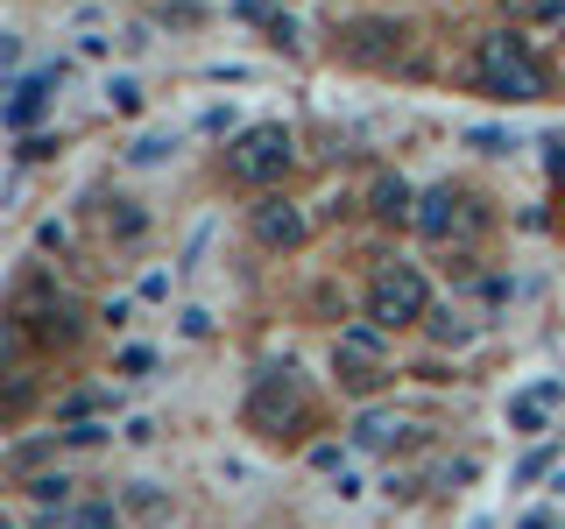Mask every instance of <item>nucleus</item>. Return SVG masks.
I'll return each instance as SVG.
<instances>
[{
  "mask_svg": "<svg viewBox=\"0 0 565 529\" xmlns=\"http://www.w3.org/2000/svg\"><path fill=\"white\" fill-rule=\"evenodd\" d=\"M473 85H481L488 99H509V106L544 99V71H537V57H530V43L516 29L481 35V50H473Z\"/></svg>",
  "mask_w": 565,
  "mask_h": 529,
  "instance_id": "f257e3e1",
  "label": "nucleus"
},
{
  "mask_svg": "<svg viewBox=\"0 0 565 529\" xmlns=\"http://www.w3.org/2000/svg\"><path fill=\"white\" fill-rule=\"evenodd\" d=\"M297 163V134L282 128V120H255V128H241L226 141V176H234L241 191H269L282 184Z\"/></svg>",
  "mask_w": 565,
  "mask_h": 529,
  "instance_id": "f03ea898",
  "label": "nucleus"
},
{
  "mask_svg": "<svg viewBox=\"0 0 565 529\" xmlns=\"http://www.w3.org/2000/svg\"><path fill=\"white\" fill-rule=\"evenodd\" d=\"M367 317L382 332H403V325H424L431 317V282H424L417 261H382L367 276Z\"/></svg>",
  "mask_w": 565,
  "mask_h": 529,
  "instance_id": "7ed1b4c3",
  "label": "nucleus"
},
{
  "mask_svg": "<svg viewBox=\"0 0 565 529\" xmlns=\"http://www.w3.org/2000/svg\"><path fill=\"white\" fill-rule=\"evenodd\" d=\"M311 402H305V375H297L290 360L282 367H262L255 388H247V431L262 438H282V431H305Z\"/></svg>",
  "mask_w": 565,
  "mask_h": 529,
  "instance_id": "20e7f679",
  "label": "nucleus"
},
{
  "mask_svg": "<svg viewBox=\"0 0 565 529\" xmlns=\"http://www.w3.org/2000/svg\"><path fill=\"white\" fill-rule=\"evenodd\" d=\"M14 332H22V339H35V346H71V339L85 332V311L35 276V282H22V290H14Z\"/></svg>",
  "mask_w": 565,
  "mask_h": 529,
  "instance_id": "39448f33",
  "label": "nucleus"
},
{
  "mask_svg": "<svg viewBox=\"0 0 565 529\" xmlns=\"http://www.w3.org/2000/svg\"><path fill=\"white\" fill-rule=\"evenodd\" d=\"M332 367H340V388H353V396H375V388L388 381V346H382L375 317H367V325H340Z\"/></svg>",
  "mask_w": 565,
  "mask_h": 529,
  "instance_id": "423d86ee",
  "label": "nucleus"
},
{
  "mask_svg": "<svg viewBox=\"0 0 565 529\" xmlns=\"http://www.w3.org/2000/svg\"><path fill=\"white\" fill-rule=\"evenodd\" d=\"M488 226V212L473 191H452V184H438V191H424L417 198V234L424 240H473Z\"/></svg>",
  "mask_w": 565,
  "mask_h": 529,
  "instance_id": "0eeeda50",
  "label": "nucleus"
},
{
  "mask_svg": "<svg viewBox=\"0 0 565 529\" xmlns=\"http://www.w3.org/2000/svg\"><path fill=\"white\" fill-rule=\"evenodd\" d=\"M340 50L353 64H396L403 50H411V22H388V14H361V22H347V35H340Z\"/></svg>",
  "mask_w": 565,
  "mask_h": 529,
  "instance_id": "6e6552de",
  "label": "nucleus"
},
{
  "mask_svg": "<svg viewBox=\"0 0 565 529\" xmlns=\"http://www.w3.org/2000/svg\"><path fill=\"white\" fill-rule=\"evenodd\" d=\"M255 240L269 247V255H297V247L311 240V219H305V205H290V198H269V205H255Z\"/></svg>",
  "mask_w": 565,
  "mask_h": 529,
  "instance_id": "1a4fd4ad",
  "label": "nucleus"
},
{
  "mask_svg": "<svg viewBox=\"0 0 565 529\" xmlns=\"http://www.w3.org/2000/svg\"><path fill=\"white\" fill-rule=\"evenodd\" d=\"M558 402H565V381H537V388H523V396H509V431L537 438L544 423H552Z\"/></svg>",
  "mask_w": 565,
  "mask_h": 529,
  "instance_id": "9d476101",
  "label": "nucleus"
},
{
  "mask_svg": "<svg viewBox=\"0 0 565 529\" xmlns=\"http://www.w3.org/2000/svg\"><path fill=\"white\" fill-rule=\"evenodd\" d=\"M50 93H57V71H35V78L14 85V99H8V128L14 134H35V120L50 114Z\"/></svg>",
  "mask_w": 565,
  "mask_h": 529,
  "instance_id": "9b49d317",
  "label": "nucleus"
},
{
  "mask_svg": "<svg viewBox=\"0 0 565 529\" xmlns=\"http://www.w3.org/2000/svg\"><path fill=\"white\" fill-rule=\"evenodd\" d=\"M128 522V508L114 501H64L57 516H35V529H120Z\"/></svg>",
  "mask_w": 565,
  "mask_h": 529,
  "instance_id": "f8f14e48",
  "label": "nucleus"
},
{
  "mask_svg": "<svg viewBox=\"0 0 565 529\" xmlns=\"http://www.w3.org/2000/svg\"><path fill=\"white\" fill-rule=\"evenodd\" d=\"M367 212H375L382 226H417V191L403 184V176H375V191H367Z\"/></svg>",
  "mask_w": 565,
  "mask_h": 529,
  "instance_id": "ddd939ff",
  "label": "nucleus"
},
{
  "mask_svg": "<svg viewBox=\"0 0 565 529\" xmlns=\"http://www.w3.org/2000/svg\"><path fill=\"white\" fill-rule=\"evenodd\" d=\"M120 508H128V522H141V529H163V522L177 516L170 487H156V481H135L128 494H120Z\"/></svg>",
  "mask_w": 565,
  "mask_h": 529,
  "instance_id": "4468645a",
  "label": "nucleus"
},
{
  "mask_svg": "<svg viewBox=\"0 0 565 529\" xmlns=\"http://www.w3.org/2000/svg\"><path fill=\"white\" fill-rule=\"evenodd\" d=\"M403 438V417H388V410H361L353 417V445L361 452H388Z\"/></svg>",
  "mask_w": 565,
  "mask_h": 529,
  "instance_id": "2eb2a0df",
  "label": "nucleus"
},
{
  "mask_svg": "<svg viewBox=\"0 0 565 529\" xmlns=\"http://www.w3.org/2000/svg\"><path fill=\"white\" fill-rule=\"evenodd\" d=\"M22 494H29V501L35 508H50V501H71V473H29V481H22Z\"/></svg>",
  "mask_w": 565,
  "mask_h": 529,
  "instance_id": "dca6fc26",
  "label": "nucleus"
},
{
  "mask_svg": "<svg viewBox=\"0 0 565 529\" xmlns=\"http://www.w3.org/2000/svg\"><path fill=\"white\" fill-rule=\"evenodd\" d=\"M106 402H114L106 388H78V396H64V402H57V423H85V417H99Z\"/></svg>",
  "mask_w": 565,
  "mask_h": 529,
  "instance_id": "f3484780",
  "label": "nucleus"
},
{
  "mask_svg": "<svg viewBox=\"0 0 565 529\" xmlns=\"http://www.w3.org/2000/svg\"><path fill=\"white\" fill-rule=\"evenodd\" d=\"M106 438H114V431H106L99 417H85V423H57V445H71V452H93V445H106Z\"/></svg>",
  "mask_w": 565,
  "mask_h": 529,
  "instance_id": "a211bd4d",
  "label": "nucleus"
},
{
  "mask_svg": "<svg viewBox=\"0 0 565 529\" xmlns=\"http://www.w3.org/2000/svg\"><path fill=\"white\" fill-rule=\"evenodd\" d=\"M106 226H114L120 240H141V234H149V219H141V212H135L128 198H114V205H106Z\"/></svg>",
  "mask_w": 565,
  "mask_h": 529,
  "instance_id": "6ab92c4d",
  "label": "nucleus"
},
{
  "mask_svg": "<svg viewBox=\"0 0 565 529\" xmlns=\"http://www.w3.org/2000/svg\"><path fill=\"white\" fill-rule=\"evenodd\" d=\"M424 325H431V339H438V346H467V339H473V325H459L452 311H431Z\"/></svg>",
  "mask_w": 565,
  "mask_h": 529,
  "instance_id": "aec40b11",
  "label": "nucleus"
},
{
  "mask_svg": "<svg viewBox=\"0 0 565 529\" xmlns=\"http://www.w3.org/2000/svg\"><path fill=\"white\" fill-rule=\"evenodd\" d=\"M106 106L114 114H141V78H106Z\"/></svg>",
  "mask_w": 565,
  "mask_h": 529,
  "instance_id": "412c9836",
  "label": "nucleus"
},
{
  "mask_svg": "<svg viewBox=\"0 0 565 529\" xmlns=\"http://www.w3.org/2000/svg\"><path fill=\"white\" fill-rule=\"evenodd\" d=\"M149 367H156V353H149V346H128V353L114 360V375H120V381H141Z\"/></svg>",
  "mask_w": 565,
  "mask_h": 529,
  "instance_id": "4be33fe9",
  "label": "nucleus"
},
{
  "mask_svg": "<svg viewBox=\"0 0 565 529\" xmlns=\"http://www.w3.org/2000/svg\"><path fill=\"white\" fill-rule=\"evenodd\" d=\"M170 149H177V141H163V134H149V141H135V149H128V163H163Z\"/></svg>",
  "mask_w": 565,
  "mask_h": 529,
  "instance_id": "5701e85b",
  "label": "nucleus"
},
{
  "mask_svg": "<svg viewBox=\"0 0 565 529\" xmlns=\"http://www.w3.org/2000/svg\"><path fill=\"white\" fill-rule=\"evenodd\" d=\"M269 43L276 50H297V22H290V14H269Z\"/></svg>",
  "mask_w": 565,
  "mask_h": 529,
  "instance_id": "b1692460",
  "label": "nucleus"
},
{
  "mask_svg": "<svg viewBox=\"0 0 565 529\" xmlns=\"http://www.w3.org/2000/svg\"><path fill=\"white\" fill-rule=\"evenodd\" d=\"M544 466H552V445H544V452H530V458H523V466H516V487H530V481H537V473H544Z\"/></svg>",
  "mask_w": 565,
  "mask_h": 529,
  "instance_id": "393cba45",
  "label": "nucleus"
},
{
  "mask_svg": "<svg viewBox=\"0 0 565 529\" xmlns=\"http://www.w3.org/2000/svg\"><path fill=\"white\" fill-rule=\"evenodd\" d=\"M516 529H558V522H552V516H544V508H537V516H523Z\"/></svg>",
  "mask_w": 565,
  "mask_h": 529,
  "instance_id": "a878e982",
  "label": "nucleus"
}]
</instances>
